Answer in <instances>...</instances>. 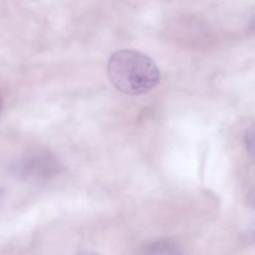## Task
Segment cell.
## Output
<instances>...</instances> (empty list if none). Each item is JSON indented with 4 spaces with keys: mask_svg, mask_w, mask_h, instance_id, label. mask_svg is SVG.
Listing matches in <instances>:
<instances>
[{
    "mask_svg": "<svg viewBox=\"0 0 255 255\" xmlns=\"http://www.w3.org/2000/svg\"><path fill=\"white\" fill-rule=\"evenodd\" d=\"M2 193H4V189H2V188H0V198H1Z\"/></svg>",
    "mask_w": 255,
    "mask_h": 255,
    "instance_id": "5b68a950",
    "label": "cell"
},
{
    "mask_svg": "<svg viewBox=\"0 0 255 255\" xmlns=\"http://www.w3.org/2000/svg\"><path fill=\"white\" fill-rule=\"evenodd\" d=\"M2 111V99H1V94H0V114Z\"/></svg>",
    "mask_w": 255,
    "mask_h": 255,
    "instance_id": "277c9868",
    "label": "cell"
},
{
    "mask_svg": "<svg viewBox=\"0 0 255 255\" xmlns=\"http://www.w3.org/2000/svg\"><path fill=\"white\" fill-rule=\"evenodd\" d=\"M111 84L122 94L138 96L151 91L161 80L156 62L136 50H120L111 55L107 64Z\"/></svg>",
    "mask_w": 255,
    "mask_h": 255,
    "instance_id": "6da1fadb",
    "label": "cell"
},
{
    "mask_svg": "<svg viewBox=\"0 0 255 255\" xmlns=\"http://www.w3.org/2000/svg\"><path fill=\"white\" fill-rule=\"evenodd\" d=\"M144 253L149 254H179L183 253L179 246L171 241H158L154 243L148 244L146 248L143 249Z\"/></svg>",
    "mask_w": 255,
    "mask_h": 255,
    "instance_id": "3957f363",
    "label": "cell"
},
{
    "mask_svg": "<svg viewBox=\"0 0 255 255\" xmlns=\"http://www.w3.org/2000/svg\"><path fill=\"white\" fill-rule=\"evenodd\" d=\"M57 162L45 152H36L22 157L12 166V172L25 181H44L57 172Z\"/></svg>",
    "mask_w": 255,
    "mask_h": 255,
    "instance_id": "7a4b0ae2",
    "label": "cell"
}]
</instances>
